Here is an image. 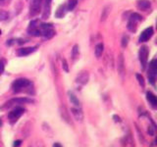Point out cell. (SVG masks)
<instances>
[{
  "label": "cell",
  "instance_id": "obj_1",
  "mask_svg": "<svg viewBox=\"0 0 157 147\" xmlns=\"http://www.w3.org/2000/svg\"><path fill=\"white\" fill-rule=\"evenodd\" d=\"M12 90L15 93H20V92H27L29 94H33V84L32 81L27 79H15L12 84Z\"/></svg>",
  "mask_w": 157,
  "mask_h": 147
},
{
  "label": "cell",
  "instance_id": "obj_2",
  "mask_svg": "<svg viewBox=\"0 0 157 147\" xmlns=\"http://www.w3.org/2000/svg\"><path fill=\"white\" fill-rule=\"evenodd\" d=\"M143 21V17L140 16V14L137 13H133L129 18V22L127 24L128 30H130L131 32H135L137 30V24L140 22Z\"/></svg>",
  "mask_w": 157,
  "mask_h": 147
},
{
  "label": "cell",
  "instance_id": "obj_3",
  "mask_svg": "<svg viewBox=\"0 0 157 147\" xmlns=\"http://www.w3.org/2000/svg\"><path fill=\"white\" fill-rule=\"evenodd\" d=\"M39 32H41V36H44L45 38H51L55 35V30L53 29L52 24H39Z\"/></svg>",
  "mask_w": 157,
  "mask_h": 147
},
{
  "label": "cell",
  "instance_id": "obj_4",
  "mask_svg": "<svg viewBox=\"0 0 157 147\" xmlns=\"http://www.w3.org/2000/svg\"><path fill=\"white\" fill-rule=\"evenodd\" d=\"M26 112V109L23 108L21 106H18L16 108H14L11 112H9L8 114V120L10 122V124H15L19 119L22 117V115Z\"/></svg>",
  "mask_w": 157,
  "mask_h": 147
},
{
  "label": "cell",
  "instance_id": "obj_5",
  "mask_svg": "<svg viewBox=\"0 0 157 147\" xmlns=\"http://www.w3.org/2000/svg\"><path fill=\"white\" fill-rule=\"evenodd\" d=\"M148 55H149V50L148 47L143 45L140 48V51H138V59H140V66L141 69L145 70L146 66H147V62H148Z\"/></svg>",
  "mask_w": 157,
  "mask_h": 147
},
{
  "label": "cell",
  "instance_id": "obj_6",
  "mask_svg": "<svg viewBox=\"0 0 157 147\" xmlns=\"http://www.w3.org/2000/svg\"><path fill=\"white\" fill-rule=\"evenodd\" d=\"M27 103H35V100L32 98H27V97H17L10 99L8 102L5 103V105L3 106V108H9L14 105H22V104H27Z\"/></svg>",
  "mask_w": 157,
  "mask_h": 147
},
{
  "label": "cell",
  "instance_id": "obj_7",
  "mask_svg": "<svg viewBox=\"0 0 157 147\" xmlns=\"http://www.w3.org/2000/svg\"><path fill=\"white\" fill-rule=\"evenodd\" d=\"M156 75H157V61L154 58V59H152L151 61H150L149 68H148V73H147V76H148L149 82L152 85L155 84Z\"/></svg>",
  "mask_w": 157,
  "mask_h": 147
},
{
  "label": "cell",
  "instance_id": "obj_8",
  "mask_svg": "<svg viewBox=\"0 0 157 147\" xmlns=\"http://www.w3.org/2000/svg\"><path fill=\"white\" fill-rule=\"evenodd\" d=\"M42 1H43V0H30V12H29V16L30 18L35 17L36 15L39 14V12L41 10Z\"/></svg>",
  "mask_w": 157,
  "mask_h": 147
},
{
  "label": "cell",
  "instance_id": "obj_9",
  "mask_svg": "<svg viewBox=\"0 0 157 147\" xmlns=\"http://www.w3.org/2000/svg\"><path fill=\"white\" fill-rule=\"evenodd\" d=\"M39 22L38 20H33L32 22L29 24V27H27V33L30 35L33 36H41V32H39Z\"/></svg>",
  "mask_w": 157,
  "mask_h": 147
},
{
  "label": "cell",
  "instance_id": "obj_10",
  "mask_svg": "<svg viewBox=\"0 0 157 147\" xmlns=\"http://www.w3.org/2000/svg\"><path fill=\"white\" fill-rule=\"evenodd\" d=\"M153 33H154V32H153V27H147V29H145L143 32H141L138 41L140 42H146L147 40H149V39L152 37Z\"/></svg>",
  "mask_w": 157,
  "mask_h": 147
},
{
  "label": "cell",
  "instance_id": "obj_11",
  "mask_svg": "<svg viewBox=\"0 0 157 147\" xmlns=\"http://www.w3.org/2000/svg\"><path fill=\"white\" fill-rule=\"evenodd\" d=\"M88 79H90V75H88V73L85 72V71H82V72H81L79 74L78 76H77L76 81L78 82L79 84L85 85V84H88Z\"/></svg>",
  "mask_w": 157,
  "mask_h": 147
},
{
  "label": "cell",
  "instance_id": "obj_12",
  "mask_svg": "<svg viewBox=\"0 0 157 147\" xmlns=\"http://www.w3.org/2000/svg\"><path fill=\"white\" fill-rule=\"evenodd\" d=\"M38 50V47L35 46V47H24V48H20L19 50H18L17 54L18 56L20 57H26L27 55H30L33 52H35Z\"/></svg>",
  "mask_w": 157,
  "mask_h": 147
},
{
  "label": "cell",
  "instance_id": "obj_13",
  "mask_svg": "<svg viewBox=\"0 0 157 147\" xmlns=\"http://www.w3.org/2000/svg\"><path fill=\"white\" fill-rule=\"evenodd\" d=\"M71 113L73 114L74 118L77 121L82 122V119H84V113H82L81 107H73V108H71Z\"/></svg>",
  "mask_w": 157,
  "mask_h": 147
},
{
  "label": "cell",
  "instance_id": "obj_14",
  "mask_svg": "<svg viewBox=\"0 0 157 147\" xmlns=\"http://www.w3.org/2000/svg\"><path fill=\"white\" fill-rule=\"evenodd\" d=\"M51 4L52 0H45V4L43 8V12H42V19H48L51 13Z\"/></svg>",
  "mask_w": 157,
  "mask_h": 147
},
{
  "label": "cell",
  "instance_id": "obj_15",
  "mask_svg": "<svg viewBox=\"0 0 157 147\" xmlns=\"http://www.w3.org/2000/svg\"><path fill=\"white\" fill-rule=\"evenodd\" d=\"M137 6L141 11H147L151 7V3H150L149 0H138Z\"/></svg>",
  "mask_w": 157,
  "mask_h": 147
},
{
  "label": "cell",
  "instance_id": "obj_16",
  "mask_svg": "<svg viewBox=\"0 0 157 147\" xmlns=\"http://www.w3.org/2000/svg\"><path fill=\"white\" fill-rule=\"evenodd\" d=\"M146 99L148 101V103L151 105L153 109H156L157 107V98L156 96L153 94L151 91H147L146 92Z\"/></svg>",
  "mask_w": 157,
  "mask_h": 147
},
{
  "label": "cell",
  "instance_id": "obj_17",
  "mask_svg": "<svg viewBox=\"0 0 157 147\" xmlns=\"http://www.w3.org/2000/svg\"><path fill=\"white\" fill-rule=\"evenodd\" d=\"M67 12L68 11H67L66 4H62V5H60L59 7H58L57 10H56V13H55V17L58 18V19H61V18H63L64 16H65Z\"/></svg>",
  "mask_w": 157,
  "mask_h": 147
},
{
  "label": "cell",
  "instance_id": "obj_18",
  "mask_svg": "<svg viewBox=\"0 0 157 147\" xmlns=\"http://www.w3.org/2000/svg\"><path fill=\"white\" fill-rule=\"evenodd\" d=\"M118 72L121 76L124 75L125 73V62H124V56L123 54H120L118 58Z\"/></svg>",
  "mask_w": 157,
  "mask_h": 147
},
{
  "label": "cell",
  "instance_id": "obj_19",
  "mask_svg": "<svg viewBox=\"0 0 157 147\" xmlns=\"http://www.w3.org/2000/svg\"><path fill=\"white\" fill-rule=\"evenodd\" d=\"M68 97H69V100H70L71 104H73L75 107H81V103H80L79 99L77 98V96L73 92L69 91V92H68Z\"/></svg>",
  "mask_w": 157,
  "mask_h": 147
},
{
  "label": "cell",
  "instance_id": "obj_20",
  "mask_svg": "<svg viewBox=\"0 0 157 147\" xmlns=\"http://www.w3.org/2000/svg\"><path fill=\"white\" fill-rule=\"evenodd\" d=\"M103 51H104V44L103 43L96 44V46H95V49H94V53H95L96 58H100L101 55L103 53Z\"/></svg>",
  "mask_w": 157,
  "mask_h": 147
},
{
  "label": "cell",
  "instance_id": "obj_21",
  "mask_svg": "<svg viewBox=\"0 0 157 147\" xmlns=\"http://www.w3.org/2000/svg\"><path fill=\"white\" fill-rule=\"evenodd\" d=\"M78 4V0H70L69 2H68L67 6V11H73L75 7Z\"/></svg>",
  "mask_w": 157,
  "mask_h": 147
},
{
  "label": "cell",
  "instance_id": "obj_22",
  "mask_svg": "<svg viewBox=\"0 0 157 147\" xmlns=\"http://www.w3.org/2000/svg\"><path fill=\"white\" fill-rule=\"evenodd\" d=\"M80 47L78 44L74 45L73 47V50H72V57H73V60H76L77 58L79 57V54H80Z\"/></svg>",
  "mask_w": 157,
  "mask_h": 147
},
{
  "label": "cell",
  "instance_id": "obj_23",
  "mask_svg": "<svg viewBox=\"0 0 157 147\" xmlns=\"http://www.w3.org/2000/svg\"><path fill=\"white\" fill-rule=\"evenodd\" d=\"M9 18V13L5 10H0V21H5Z\"/></svg>",
  "mask_w": 157,
  "mask_h": 147
},
{
  "label": "cell",
  "instance_id": "obj_24",
  "mask_svg": "<svg viewBox=\"0 0 157 147\" xmlns=\"http://www.w3.org/2000/svg\"><path fill=\"white\" fill-rule=\"evenodd\" d=\"M137 81H138V84H140V85L141 87H144L145 86V82H144V79H143V76L140 75V74H137Z\"/></svg>",
  "mask_w": 157,
  "mask_h": 147
},
{
  "label": "cell",
  "instance_id": "obj_25",
  "mask_svg": "<svg viewBox=\"0 0 157 147\" xmlns=\"http://www.w3.org/2000/svg\"><path fill=\"white\" fill-rule=\"evenodd\" d=\"M128 43H129V36L128 35H124L122 38V47L123 48H126L128 46Z\"/></svg>",
  "mask_w": 157,
  "mask_h": 147
},
{
  "label": "cell",
  "instance_id": "obj_26",
  "mask_svg": "<svg viewBox=\"0 0 157 147\" xmlns=\"http://www.w3.org/2000/svg\"><path fill=\"white\" fill-rule=\"evenodd\" d=\"M62 67H63V70L65 71L66 73H69V67H68V63L66 59H63L62 60Z\"/></svg>",
  "mask_w": 157,
  "mask_h": 147
},
{
  "label": "cell",
  "instance_id": "obj_27",
  "mask_svg": "<svg viewBox=\"0 0 157 147\" xmlns=\"http://www.w3.org/2000/svg\"><path fill=\"white\" fill-rule=\"evenodd\" d=\"M5 69V60H0V76L2 75Z\"/></svg>",
  "mask_w": 157,
  "mask_h": 147
},
{
  "label": "cell",
  "instance_id": "obj_28",
  "mask_svg": "<svg viewBox=\"0 0 157 147\" xmlns=\"http://www.w3.org/2000/svg\"><path fill=\"white\" fill-rule=\"evenodd\" d=\"M113 119H114V121H115L116 122H121V118H120L119 116H117V115L113 116Z\"/></svg>",
  "mask_w": 157,
  "mask_h": 147
},
{
  "label": "cell",
  "instance_id": "obj_29",
  "mask_svg": "<svg viewBox=\"0 0 157 147\" xmlns=\"http://www.w3.org/2000/svg\"><path fill=\"white\" fill-rule=\"evenodd\" d=\"M21 145V140H17L14 142V146H20Z\"/></svg>",
  "mask_w": 157,
  "mask_h": 147
},
{
  "label": "cell",
  "instance_id": "obj_30",
  "mask_svg": "<svg viewBox=\"0 0 157 147\" xmlns=\"http://www.w3.org/2000/svg\"><path fill=\"white\" fill-rule=\"evenodd\" d=\"M53 146H54V147H61L62 145H61V144H59V143H54V144H53Z\"/></svg>",
  "mask_w": 157,
  "mask_h": 147
},
{
  "label": "cell",
  "instance_id": "obj_31",
  "mask_svg": "<svg viewBox=\"0 0 157 147\" xmlns=\"http://www.w3.org/2000/svg\"><path fill=\"white\" fill-rule=\"evenodd\" d=\"M0 35H1V30H0Z\"/></svg>",
  "mask_w": 157,
  "mask_h": 147
},
{
  "label": "cell",
  "instance_id": "obj_32",
  "mask_svg": "<svg viewBox=\"0 0 157 147\" xmlns=\"http://www.w3.org/2000/svg\"><path fill=\"white\" fill-rule=\"evenodd\" d=\"M2 1H4V0H0V2H2Z\"/></svg>",
  "mask_w": 157,
  "mask_h": 147
}]
</instances>
